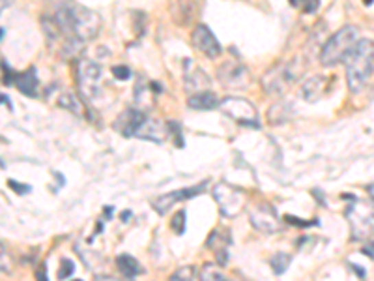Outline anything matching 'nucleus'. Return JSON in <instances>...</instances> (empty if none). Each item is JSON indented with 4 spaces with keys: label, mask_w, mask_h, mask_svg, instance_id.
<instances>
[{
    "label": "nucleus",
    "mask_w": 374,
    "mask_h": 281,
    "mask_svg": "<svg viewBox=\"0 0 374 281\" xmlns=\"http://www.w3.org/2000/svg\"><path fill=\"white\" fill-rule=\"evenodd\" d=\"M55 23L60 28L62 34L69 36V38H77L81 41H89L97 34L102 19H100V15L94 14L89 8L75 6L73 4V6L58 8L55 14Z\"/></svg>",
    "instance_id": "1"
},
{
    "label": "nucleus",
    "mask_w": 374,
    "mask_h": 281,
    "mask_svg": "<svg viewBox=\"0 0 374 281\" xmlns=\"http://www.w3.org/2000/svg\"><path fill=\"white\" fill-rule=\"evenodd\" d=\"M344 64L348 89L358 94L367 87V82L374 76V41L358 40L354 49L348 53Z\"/></svg>",
    "instance_id": "2"
},
{
    "label": "nucleus",
    "mask_w": 374,
    "mask_h": 281,
    "mask_svg": "<svg viewBox=\"0 0 374 281\" xmlns=\"http://www.w3.org/2000/svg\"><path fill=\"white\" fill-rule=\"evenodd\" d=\"M303 69H305V62L301 56L277 64L272 69H268L266 76L262 77V89L270 96H283L286 90L303 76Z\"/></svg>",
    "instance_id": "3"
},
{
    "label": "nucleus",
    "mask_w": 374,
    "mask_h": 281,
    "mask_svg": "<svg viewBox=\"0 0 374 281\" xmlns=\"http://www.w3.org/2000/svg\"><path fill=\"white\" fill-rule=\"evenodd\" d=\"M358 43V28L354 25H347L340 30H337L329 40L326 41V45L322 47L320 53V62L324 66H335L339 62L347 60L348 53L354 49Z\"/></svg>",
    "instance_id": "4"
},
{
    "label": "nucleus",
    "mask_w": 374,
    "mask_h": 281,
    "mask_svg": "<svg viewBox=\"0 0 374 281\" xmlns=\"http://www.w3.org/2000/svg\"><path fill=\"white\" fill-rule=\"evenodd\" d=\"M347 220L354 240H367L374 234V201L354 199L347 208Z\"/></svg>",
    "instance_id": "5"
},
{
    "label": "nucleus",
    "mask_w": 374,
    "mask_h": 281,
    "mask_svg": "<svg viewBox=\"0 0 374 281\" xmlns=\"http://www.w3.org/2000/svg\"><path fill=\"white\" fill-rule=\"evenodd\" d=\"M219 107L226 117L236 120L242 126H251L259 128V115L251 102H247L244 98H224L223 102H219Z\"/></svg>",
    "instance_id": "6"
},
{
    "label": "nucleus",
    "mask_w": 374,
    "mask_h": 281,
    "mask_svg": "<svg viewBox=\"0 0 374 281\" xmlns=\"http://www.w3.org/2000/svg\"><path fill=\"white\" fill-rule=\"evenodd\" d=\"M77 81H79V89L81 94L89 100H95L100 96V81H102V69L97 64L89 60L79 62V69H77Z\"/></svg>",
    "instance_id": "7"
},
{
    "label": "nucleus",
    "mask_w": 374,
    "mask_h": 281,
    "mask_svg": "<svg viewBox=\"0 0 374 281\" xmlns=\"http://www.w3.org/2000/svg\"><path fill=\"white\" fill-rule=\"evenodd\" d=\"M213 197L218 201L221 212H223L224 216H229V218L238 216L239 210L244 208L245 201L244 193L239 192V190H236V188H232V186L224 184V182H221V184H218L213 188Z\"/></svg>",
    "instance_id": "8"
},
{
    "label": "nucleus",
    "mask_w": 374,
    "mask_h": 281,
    "mask_svg": "<svg viewBox=\"0 0 374 281\" xmlns=\"http://www.w3.org/2000/svg\"><path fill=\"white\" fill-rule=\"evenodd\" d=\"M191 41H193L195 49L208 56V58H218L219 55H223L221 43L213 36L210 27H206V25H197V28L191 34Z\"/></svg>",
    "instance_id": "9"
},
{
    "label": "nucleus",
    "mask_w": 374,
    "mask_h": 281,
    "mask_svg": "<svg viewBox=\"0 0 374 281\" xmlns=\"http://www.w3.org/2000/svg\"><path fill=\"white\" fill-rule=\"evenodd\" d=\"M219 79L226 89L242 90L249 85V71L242 64H234V62H226L219 69Z\"/></svg>",
    "instance_id": "10"
},
{
    "label": "nucleus",
    "mask_w": 374,
    "mask_h": 281,
    "mask_svg": "<svg viewBox=\"0 0 374 281\" xmlns=\"http://www.w3.org/2000/svg\"><path fill=\"white\" fill-rule=\"evenodd\" d=\"M206 188V182H202V184H197L193 186V188H185V190H178V192H172V193H165V195H161V197H157L152 205H154V210H156L157 214H167L169 212V208L172 205H176V203H180V201H185V199H191V197H195V195H198V193L204 192Z\"/></svg>",
    "instance_id": "11"
},
{
    "label": "nucleus",
    "mask_w": 374,
    "mask_h": 281,
    "mask_svg": "<svg viewBox=\"0 0 374 281\" xmlns=\"http://www.w3.org/2000/svg\"><path fill=\"white\" fill-rule=\"evenodd\" d=\"M251 223L255 229H259L262 233H275L279 229L277 212L270 205L257 206L251 212Z\"/></svg>",
    "instance_id": "12"
},
{
    "label": "nucleus",
    "mask_w": 374,
    "mask_h": 281,
    "mask_svg": "<svg viewBox=\"0 0 374 281\" xmlns=\"http://www.w3.org/2000/svg\"><path fill=\"white\" fill-rule=\"evenodd\" d=\"M167 133H169V130L165 128V124L161 120L150 118L146 115L143 122H141V126H139V130H137L135 137L154 141V143H163L165 139H167Z\"/></svg>",
    "instance_id": "13"
},
{
    "label": "nucleus",
    "mask_w": 374,
    "mask_h": 281,
    "mask_svg": "<svg viewBox=\"0 0 374 281\" xmlns=\"http://www.w3.org/2000/svg\"><path fill=\"white\" fill-rule=\"evenodd\" d=\"M143 111H137V109H128L124 111L122 115L118 117V120L115 122V128L120 133H122L124 137H135L137 130H139V126L144 120Z\"/></svg>",
    "instance_id": "14"
},
{
    "label": "nucleus",
    "mask_w": 374,
    "mask_h": 281,
    "mask_svg": "<svg viewBox=\"0 0 374 281\" xmlns=\"http://www.w3.org/2000/svg\"><path fill=\"white\" fill-rule=\"evenodd\" d=\"M326 82H327V79L324 76L309 77V79L305 81V85H303V87H301V90H299V94H301V98H303V100L309 103L318 102L320 98H322V94H324Z\"/></svg>",
    "instance_id": "15"
},
{
    "label": "nucleus",
    "mask_w": 374,
    "mask_h": 281,
    "mask_svg": "<svg viewBox=\"0 0 374 281\" xmlns=\"http://www.w3.org/2000/svg\"><path fill=\"white\" fill-rule=\"evenodd\" d=\"M15 85L19 89L21 94H25L28 98L38 96V89H40V79H38V74H36V68H28L25 74H19L15 77Z\"/></svg>",
    "instance_id": "16"
},
{
    "label": "nucleus",
    "mask_w": 374,
    "mask_h": 281,
    "mask_svg": "<svg viewBox=\"0 0 374 281\" xmlns=\"http://www.w3.org/2000/svg\"><path fill=\"white\" fill-rule=\"evenodd\" d=\"M116 268H118V272L124 276V278H128V280H133L139 274H143V268L141 265L137 262L135 257H131L128 254H122L116 257Z\"/></svg>",
    "instance_id": "17"
},
{
    "label": "nucleus",
    "mask_w": 374,
    "mask_h": 281,
    "mask_svg": "<svg viewBox=\"0 0 374 281\" xmlns=\"http://www.w3.org/2000/svg\"><path fill=\"white\" fill-rule=\"evenodd\" d=\"M187 105L191 109L197 111H210L213 107H218V96L213 92H197V94H191L187 100Z\"/></svg>",
    "instance_id": "18"
},
{
    "label": "nucleus",
    "mask_w": 374,
    "mask_h": 281,
    "mask_svg": "<svg viewBox=\"0 0 374 281\" xmlns=\"http://www.w3.org/2000/svg\"><path fill=\"white\" fill-rule=\"evenodd\" d=\"M292 115V107L285 102H277L273 103L270 111H268V122L272 124V126H277V124L286 122L288 118Z\"/></svg>",
    "instance_id": "19"
},
{
    "label": "nucleus",
    "mask_w": 374,
    "mask_h": 281,
    "mask_svg": "<svg viewBox=\"0 0 374 281\" xmlns=\"http://www.w3.org/2000/svg\"><path fill=\"white\" fill-rule=\"evenodd\" d=\"M210 85V79L202 71H185V89H200V87H208Z\"/></svg>",
    "instance_id": "20"
},
{
    "label": "nucleus",
    "mask_w": 374,
    "mask_h": 281,
    "mask_svg": "<svg viewBox=\"0 0 374 281\" xmlns=\"http://www.w3.org/2000/svg\"><path fill=\"white\" fill-rule=\"evenodd\" d=\"M270 265H272V270L275 272L277 276L285 274L286 268H288V265H290V255L286 254H275L272 257V261H270Z\"/></svg>",
    "instance_id": "21"
},
{
    "label": "nucleus",
    "mask_w": 374,
    "mask_h": 281,
    "mask_svg": "<svg viewBox=\"0 0 374 281\" xmlns=\"http://www.w3.org/2000/svg\"><path fill=\"white\" fill-rule=\"evenodd\" d=\"M288 2L303 14H314L320 4V0H288Z\"/></svg>",
    "instance_id": "22"
},
{
    "label": "nucleus",
    "mask_w": 374,
    "mask_h": 281,
    "mask_svg": "<svg viewBox=\"0 0 374 281\" xmlns=\"http://www.w3.org/2000/svg\"><path fill=\"white\" fill-rule=\"evenodd\" d=\"M58 105L60 107H64V109H69L71 113H75V115H79L81 113V107H79V100L73 96V94H62L60 100H58Z\"/></svg>",
    "instance_id": "23"
},
{
    "label": "nucleus",
    "mask_w": 374,
    "mask_h": 281,
    "mask_svg": "<svg viewBox=\"0 0 374 281\" xmlns=\"http://www.w3.org/2000/svg\"><path fill=\"white\" fill-rule=\"evenodd\" d=\"M200 278H202V280H219V281L226 280V276H224L223 272L215 267V265H210V262L204 265L202 272H200Z\"/></svg>",
    "instance_id": "24"
},
{
    "label": "nucleus",
    "mask_w": 374,
    "mask_h": 281,
    "mask_svg": "<svg viewBox=\"0 0 374 281\" xmlns=\"http://www.w3.org/2000/svg\"><path fill=\"white\" fill-rule=\"evenodd\" d=\"M170 229L176 234L185 233V212L184 210H178L174 216H172V221H170Z\"/></svg>",
    "instance_id": "25"
},
{
    "label": "nucleus",
    "mask_w": 374,
    "mask_h": 281,
    "mask_svg": "<svg viewBox=\"0 0 374 281\" xmlns=\"http://www.w3.org/2000/svg\"><path fill=\"white\" fill-rule=\"evenodd\" d=\"M75 272V265L73 261H69V259H62L60 262V270H58V280H66V278H71Z\"/></svg>",
    "instance_id": "26"
},
{
    "label": "nucleus",
    "mask_w": 374,
    "mask_h": 281,
    "mask_svg": "<svg viewBox=\"0 0 374 281\" xmlns=\"http://www.w3.org/2000/svg\"><path fill=\"white\" fill-rule=\"evenodd\" d=\"M195 278V268L193 267H184L180 268L178 272H174V274L170 276V280L172 281H180V280H193Z\"/></svg>",
    "instance_id": "27"
},
{
    "label": "nucleus",
    "mask_w": 374,
    "mask_h": 281,
    "mask_svg": "<svg viewBox=\"0 0 374 281\" xmlns=\"http://www.w3.org/2000/svg\"><path fill=\"white\" fill-rule=\"evenodd\" d=\"M113 76L118 79V81H128L131 77V69L128 66H115L113 68Z\"/></svg>",
    "instance_id": "28"
},
{
    "label": "nucleus",
    "mask_w": 374,
    "mask_h": 281,
    "mask_svg": "<svg viewBox=\"0 0 374 281\" xmlns=\"http://www.w3.org/2000/svg\"><path fill=\"white\" fill-rule=\"evenodd\" d=\"M285 220L290 223V225H298V227H311V225H318V221L314 220V221H301L299 218H296V216H288L286 214L285 216Z\"/></svg>",
    "instance_id": "29"
},
{
    "label": "nucleus",
    "mask_w": 374,
    "mask_h": 281,
    "mask_svg": "<svg viewBox=\"0 0 374 281\" xmlns=\"http://www.w3.org/2000/svg\"><path fill=\"white\" fill-rule=\"evenodd\" d=\"M8 186H10V188H12L15 193H19V195L30 192V186H28V184H19V182H15V180H8Z\"/></svg>",
    "instance_id": "30"
},
{
    "label": "nucleus",
    "mask_w": 374,
    "mask_h": 281,
    "mask_svg": "<svg viewBox=\"0 0 374 281\" xmlns=\"http://www.w3.org/2000/svg\"><path fill=\"white\" fill-rule=\"evenodd\" d=\"M12 82H14V71H12V68H10L6 62H4V85L10 87Z\"/></svg>",
    "instance_id": "31"
},
{
    "label": "nucleus",
    "mask_w": 374,
    "mask_h": 281,
    "mask_svg": "<svg viewBox=\"0 0 374 281\" xmlns=\"http://www.w3.org/2000/svg\"><path fill=\"white\" fill-rule=\"evenodd\" d=\"M361 254L367 255V257H371V259H374V244H367V246L361 249Z\"/></svg>",
    "instance_id": "32"
},
{
    "label": "nucleus",
    "mask_w": 374,
    "mask_h": 281,
    "mask_svg": "<svg viewBox=\"0 0 374 281\" xmlns=\"http://www.w3.org/2000/svg\"><path fill=\"white\" fill-rule=\"evenodd\" d=\"M36 278H38V280H47V272H45V267H41L40 272H36Z\"/></svg>",
    "instance_id": "33"
},
{
    "label": "nucleus",
    "mask_w": 374,
    "mask_h": 281,
    "mask_svg": "<svg viewBox=\"0 0 374 281\" xmlns=\"http://www.w3.org/2000/svg\"><path fill=\"white\" fill-rule=\"evenodd\" d=\"M367 192H369V195H371V199L374 201V182H373V184L367 186Z\"/></svg>",
    "instance_id": "34"
},
{
    "label": "nucleus",
    "mask_w": 374,
    "mask_h": 281,
    "mask_svg": "<svg viewBox=\"0 0 374 281\" xmlns=\"http://www.w3.org/2000/svg\"><path fill=\"white\" fill-rule=\"evenodd\" d=\"M2 103H4V105H8V107H10V109H12V103H10V98H8L6 94H4V96H2Z\"/></svg>",
    "instance_id": "35"
},
{
    "label": "nucleus",
    "mask_w": 374,
    "mask_h": 281,
    "mask_svg": "<svg viewBox=\"0 0 374 281\" xmlns=\"http://www.w3.org/2000/svg\"><path fill=\"white\" fill-rule=\"evenodd\" d=\"M130 216H131L130 210H128V212H122V221H128V218H130Z\"/></svg>",
    "instance_id": "36"
},
{
    "label": "nucleus",
    "mask_w": 374,
    "mask_h": 281,
    "mask_svg": "<svg viewBox=\"0 0 374 281\" xmlns=\"http://www.w3.org/2000/svg\"><path fill=\"white\" fill-rule=\"evenodd\" d=\"M363 2H365V4H373V0H363Z\"/></svg>",
    "instance_id": "37"
}]
</instances>
